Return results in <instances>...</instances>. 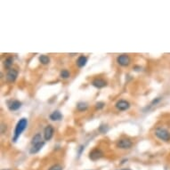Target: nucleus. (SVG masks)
<instances>
[{
  "mask_svg": "<svg viewBox=\"0 0 170 170\" xmlns=\"http://www.w3.org/2000/svg\"><path fill=\"white\" fill-rule=\"evenodd\" d=\"M44 145H45V142H42V143H37V144H36V145H32V147H31L30 150H29V153H30V154H36V153H37L42 148H43Z\"/></svg>",
  "mask_w": 170,
  "mask_h": 170,
  "instance_id": "12",
  "label": "nucleus"
},
{
  "mask_svg": "<svg viewBox=\"0 0 170 170\" xmlns=\"http://www.w3.org/2000/svg\"><path fill=\"white\" fill-rule=\"evenodd\" d=\"M70 76V72H69L68 70H62L61 71V73H60V77H61L62 78H63V79L69 78Z\"/></svg>",
  "mask_w": 170,
  "mask_h": 170,
  "instance_id": "18",
  "label": "nucleus"
},
{
  "mask_svg": "<svg viewBox=\"0 0 170 170\" xmlns=\"http://www.w3.org/2000/svg\"><path fill=\"white\" fill-rule=\"evenodd\" d=\"M103 153L101 150L99 149H95L93 150L90 153H89V159L93 161H95V160H98L100 159L102 157H103Z\"/></svg>",
  "mask_w": 170,
  "mask_h": 170,
  "instance_id": "7",
  "label": "nucleus"
},
{
  "mask_svg": "<svg viewBox=\"0 0 170 170\" xmlns=\"http://www.w3.org/2000/svg\"><path fill=\"white\" fill-rule=\"evenodd\" d=\"M42 142H44L43 140H42V136H41V134H36L33 137H32V139H31V144L32 145H36V144H37V143H42Z\"/></svg>",
  "mask_w": 170,
  "mask_h": 170,
  "instance_id": "14",
  "label": "nucleus"
},
{
  "mask_svg": "<svg viewBox=\"0 0 170 170\" xmlns=\"http://www.w3.org/2000/svg\"><path fill=\"white\" fill-rule=\"evenodd\" d=\"M130 107V103L125 100H120L116 103V108L118 110H126Z\"/></svg>",
  "mask_w": 170,
  "mask_h": 170,
  "instance_id": "8",
  "label": "nucleus"
},
{
  "mask_svg": "<svg viewBox=\"0 0 170 170\" xmlns=\"http://www.w3.org/2000/svg\"><path fill=\"white\" fill-rule=\"evenodd\" d=\"M13 62H14V59L12 57H7L6 60H5V62H4V65H5V68L6 69H11V66L13 65Z\"/></svg>",
  "mask_w": 170,
  "mask_h": 170,
  "instance_id": "17",
  "label": "nucleus"
},
{
  "mask_svg": "<svg viewBox=\"0 0 170 170\" xmlns=\"http://www.w3.org/2000/svg\"><path fill=\"white\" fill-rule=\"evenodd\" d=\"M84 150V146H80V149H79V151H78V155L80 156V154L82 153V151Z\"/></svg>",
  "mask_w": 170,
  "mask_h": 170,
  "instance_id": "23",
  "label": "nucleus"
},
{
  "mask_svg": "<svg viewBox=\"0 0 170 170\" xmlns=\"http://www.w3.org/2000/svg\"><path fill=\"white\" fill-rule=\"evenodd\" d=\"M88 103H84V102H80V103H78L77 104V110H79V111L87 110H88Z\"/></svg>",
  "mask_w": 170,
  "mask_h": 170,
  "instance_id": "15",
  "label": "nucleus"
},
{
  "mask_svg": "<svg viewBox=\"0 0 170 170\" xmlns=\"http://www.w3.org/2000/svg\"><path fill=\"white\" fill-rule=\"evenodd\" d=\"M117 62L120 65V66H123V67H126V66H128L131 62V59L129 57V55H127L126 54H123V55H120L117 57Z\"/></svg>",
  "mask_w": 170,
  "mask_h": 170,
  "instance_id": "3",
  "label": "nucleus"
},
{
  "mask_svg": "<svg viewBox=\"0 0 170 170\" xmlns=\"http://www.w3.org/2000/svg\"><path fill=\"white\" fill-rule=\"evenodd\" d=\"M39 62L44 64V65H47L50 62V58L47 56V55H42L39 56Z\"/></svg>",
  "mask_w": 170,
  "mask_h": 170,
  "instance_id": "16",
  "label": "nucleus"
},
{
  "mask_svg": "<svg viewBox=\"0 0 170 170\" xmlns=\"http://www.w3.org/2000/svg\"><path fill=\"white\" fill-rule=\"evenodd\" d=\"M7 106L11 111H15V110H18L22 107V103L18 100H14V101L9 102Z\"/></svg>",
  "mask_w": 170,
  "mask_h": 170,
  "instance_id": "10",
  "label": "nucleus"
},
{
  "mask_svg": "<svg viewBox=\"0 0 170 170\" xmlns=\"http://www.w3.org/2000/svg\"><path fill=\"white\" fill-rule=\"evenodd\" d=\"M48 170H62V166L61 165L56 164V165H54L53 166H51Z\"/></svg>",
  "mask_w": 170,
  "mask_h": 170,
  "instance_id": "19",
  "label": "nucleus"
},
{
  "mask_svg": "<svg viewBox=\"0 0 170 170\" xmlns=\"http://www.w3.org/2000/svg\"><path fill=\"white\" fill-rule=\"evenodd\" d=\"M87 63H88V57L85 55H80L76 62V64L78 68H83L84 66L87 65Z\"/></svg>",
  "mask_w": 170,
  "mask_h": 170,
  "instance_id": "11",
  "label": "nucleus"
},
{
  "mask_svg": "<svg viewBox=\"0 0 170 170\" xmlns=\"http://www.w3.org/2000/svg\"><path fill=\"white\" fill-rule=\"evenodd\" d=\"M28 126V119L26 118H22L16 124L15 129H14V134L13 137V141L15 143L21 136V135L23 133V131L26 129V127Z\"/></svg>",
  "mask_w": 170,
  "mask_h": 170,
  "instance_id": "1",
  "label": "nucleus"
},
{
  "mask_svg": "<svg viewBox=\"0 0 170 170\" xmlns=\"http://www.w3.org/2000/svg\"><path fill=\"white\" fill-rule=\"evenodd\" d=\"M99 131H101L102 133H106L108 131V126H104V125H102L100 127H99Z\"/></svg>",
  "mask_w": 170,
  "mask_h": 170,
  "instance_id": "21",
  "label": "nucleus"
},
{
  "mask_svg": "<svg viewBox=\"0 0 170 170\" xmlns=\"http://www.w3.org/2000/svg\"><path fill=\"white\" fill-rule=\"evenodd\" d=\"M92 85L96 88H103L107 86V82L103 78H95L92 81Z\"/></svg>",
  "mask_w": 170,
  "mask_h": 170,
  "instance_id": "9",
  "label": "nucleus"
},
{
  "mask_svg": "<svg viewBox=\"0 0 170 170\" xmlns=\"http://www.w3.org/2000/svg\"><path fill=\"white\" fill-rule=\"evenodd\" d=\"M54 132H55L54 127L51 125L47 126V127L44 130V138H45V140L46 141H50L52 139L53 136H54Z\"/></svg>",
  "mask_w": 170,
  "mask_h": 170,
  "instance_id": "6",
  "label": "nucleus"
},
{
  "mask_svg": "<svg viewBox=\"0 0 170 170\" xmlns=\"http://www.w3.org/2000/svg\"><path fill=\"white\" fill-rule=\"evenodd\" d=\"M133 145V143L130 139L122 138L117 142V147L119 149H129Z\"/></svg>",
  "mask_w": 170,
  "mask_h": 170,
  "instance_id": "4",
  "label": "nucleus"
},
{
  "mask_svg": "<svg viewBox=\"0 0 170 170\" xmlns=\"http://www.w3.org/2000/svg\"><path fill=\"white\" fill-rule=\"evenodd\" d=\"M62 118V115L59 110H55L53 113L50 115V119L53 121H59Z\"/></svg>",
  "mask_w": 170,
  "mask_h": 170,
  "instance_id": "13",
  "label": "nucleus"
},
{
  "mask_svg": "<svg viewBox=\"0 0 170 170\" xmlns=\"http://www.w3.org/2000/svg\"><path fill=\"white\" fill-rule=\"evenodd\" d=\"M160 100H161V98H160V97H158L157 99H155V100H153V101H152V103H151V105H153L154 103H155V104H156V103H159Z\"/></svg>",
  "mask_w": 170,
  "mask_h": 170,
  "instance_id": "22",
  "label": "nucleus"
},
{
  "mask_svg": "<svg viewBox=\"0 0 170 170\" xmlns=\"http://www.w3.org/2000/svg\"><path fill=\"white\" fill-rule=\"evenodd\" d=\"M122 170H130V169H122Z\"/></svg>",
  "mask_w": 170,
  "mask_h": 170,
  "instance_id": "24",
  "label": "nucleus"
},
{
  "mask_svg": "<svg viewBox=\"0 0 170 170\" xmlns=\"http://www.w3.org/2000/svg\"><path fill=\"white\" fill-rule=\"evenodd\" d=\"M17 77H18V71H17L15 69H10V70H8V71H7V74H6V80H7L8 82L13 83V82H14V81L16 80Z\"/></svg>",
  "mask_w": 170,
  "mask_h": 170,
  "instance_id": "5",
  "label": "nucleus"
},
{
  "mask_svg": "<svg viewBox=\"0 0 170 170\" xmlns=\"http://www.w3.org/2000/svg\"><path fill=\"white\" fill-rule=\"evenodd\" d=\"M155 136L159 140H162L165 142H167L170 140V133L166 129L163 128V127H158L155 130Z\"/></svg>",
  "mask_w": 170,
  "mask_h": 170,
  "instance_id": "2",
  "label": "nucleus"
},
{
  "mask_svg": "<svg viewBox=\"0 0 170 170\" xmlns=\"http://www.w3.org/2000/svg\"><path fill=\"white\" fill-rule=\"evenodd\" d=\"M104 105H105L104 103H103V102H98V103H95V108L98 109V110H101V109H103V108L104 107Z\"/></svg>",
  "mask_w": 170,
  "mask_h": 170,
  "instance_id": "20",
  "label": "nucleus"
}]
</instances>
